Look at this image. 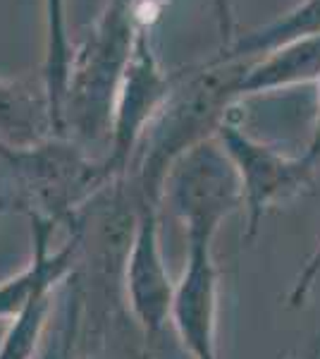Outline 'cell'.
I'll return each mask as SVG.
<instances>
[{
  "label": "cell",
  "instance_id": "277c9868",
  "mask_svg": "<svg viewBox=\"0 0 320 359\" xmlns=\"http://www.w3.org/2000/svg\"><path fill=\"white\" fill-rule=\"evenodd\" d=\"M167 204L184 225L187 242H215L220 228L242 208V182L218 135L189 149L162 184L160 206Z\"/></svg>",
  "mask_w": 320,
  "mask_h": 359
},
{
  "label": "cell",
  "instance_id": "8992f818",
  "mask_svg": "<svg viewBox=\"0 0 320 359\" xmlns=\"http://www.w3.org/2000/svg\"><path fill=\"white\" fill-rule=\"evenodd\" d=\"M218 139L237 168L242 182V208L246 213V240L256 237L267 208L294 199L311 187L313 168L304 156H287L282 149L260 142L242 125L227 118Z\"/></svg>",
  "mask_w": 320,
  "mask_h": 359
},
{
  "label": "cell",
  "instance_id": "4fadbf2b",
  "mask_svg": "<svg viewBox=\"0 0 320 359\" xmlns=\"http://www.w3.org/2000/svg\"><path fill=\"white\" fill-rule=\"evenodd\" d=\"M72 50L74 46L69 41L67 27V0H43V65L39 74L50 101L55 135H62V101H65Z\"/></svg>",
  "mask_w": 320,
  "mask_h": 359
},
{
  "label": "cell",
  "instance_id": "3957f363",
  "mask_svg": "<svg viewBox=\"0 0 320 359\" xmlns=\"http://www.w3.org/2000/svg\"><path fill=\"white\" fill-rule=\"evenodd\" d=\"M13 172L29 216L60 225L77 223L89 201L115 180L108 177L101 156L65 135H50L27 149H0Z\"/></svg>",
  "mask_w": 320,
  "mask_h": 359
},
{
  "label": "cell",
  "instance_id": "2e32d148",
  "mask_svg": "<svg viewBox=\"0 0 320 359\" xmlns=\"http://www.w3.org/2000/svg\"><path fill=\"white\" fill-rule=\"evenodd\" d=\"M232 0H213V13H215V25H218V36H220V50L227 48L235 41V13H232Z\"/></svg>",
  "mask_w": 320,
  "mask_h": 359
},
{
  "label": "cell",
  "instance_id": "e0dca14e",
  "mask_svg": "<svg viewBox=\"0 0 320 359\" xmlns=\"http://www.w3.org/2000/svg\"><path fill=\"white\" fill-rule=\"evenodd\" d=\"M170 0H137V20L139 27L144 29H153L155 22L160 20L162 10Z\"/></svg>",
  "mask_w": 320,
  "mask_h": 359
},
{
  "label": "cell",
  "instance_id": "9a60e30c",
  "mask_svg": "<svg viewBox=\"0 0 320 359\" xmlns=\"http://www.w3.org/2000/svg\"><path fill=\"white\" fill-rule=\"evenodd\" d=\"M318 278H320V240H318L316 249L311 252V257H308L304 262V266H301L299 276H296L292 290H289V294H287V306H292V309L304 306L308 294L313 292V285H316Z\"/></svg>",
  "mask_w": 320,
  "mask_h": 359
},
{
  "label": "cell",
  "instance_id": "ffe728a7",
  "mask_svg": "<svg viewBox=\"0 0 320 359\" xmlns=\"http://www.w3.org/2000/svg\"><path fill=\"white\" fill-rule=\"evenodd\" d=\"M132 359H151L148 355H137V357H132Z\"/></svg>",
  "mask_w": 320,
  "mask_h": 359
},
{
  "label": "cell",
  "instance_id": "6da1fadb",
  "mask_svg": "<svg viewBox=\"0 0 320 359\" xmlns=\"http://www.w3.org/2000/svg\"><path fill=\"white\" fill-rule=\"evenodd\" d=\"M244 60H223L215 55L206 65L187 69L151 123L127 172L134 194L141 204L160 208L162 184L170 168L189 149L218 135L230 118V108L239 101Z\"/></svg>",
  "mask_w": 320,
  "mask_h": 359
},
{
  "label": "cell",
  "instance_id": "7c38bea8",
  "mask_svg": "<svg viewBox=\"0 0 320 359\" xmlns=\"http://www.w3.org/2000/svg\"><path fill=\"white\" fill-rule=\"evenodd\" d=\"M320 36V0H299L292 10L251 32L235 36L227 48L218 53L223 60H253L280 46L304 41V39Z\"/></svg>",
  "mask_w": 320,
  "mask_h": 359
},
{
  "label": "cell",
  "instance_id": "52a82bcc",
  "mask_svg": "<svg viewBox=\"0 0 320 359\" xmlns=\"http://www.w3.org/2000/svg\"><path fill=\"white\" fill-rule=\"evenodd\" d=\"M158 206L141 204L137 199L132 235L122 259V285L127 304L146 338H155L170 323L174 287L160 247Z\"/></svg>",
  "mask_w": 320,
  "mask_h": 359
},
{
  "label": "cell",
  "instance_id": "ba28073f",
  "mask_svg": "<svg viewBox=\"0 0 320 359\" xmlns=\"http://www.w3.org/2000/svg\"><path fill=\"white\" fill-rule=\"evenodd\" d=\"M220 278L211 242H187V266L177 280L170 323L191 359L218 355Z\"/></svg>",
  "mask_w": 320,
  "mask_h": 359
},
{
  "label": "cell",
  "instance_id": "5b68a950",
  "mask_svg": "<svg viewBox=\"0 0 320 359\" xmlns=\"http://www.w3.org/2000/svg\"><path fill=\"white\" fill-rule=\"evenodd\" d=\"M179 74L182 72H167L160 65L151 29H141L118 86L106 154L101 156L110 180H120L130 172L139 144L174 91Z\"/></svg>",
  "mask_w": 320,
  "mask_h": 359
},
{
  "label": "cell",
  "instance_id": "7a4b0ae2",
  "mask_svg": "<svg viewBox=\"0 0 320 359\" xmlns=\"http://www.w3.org/2000/svg\"><path fill=\"white\" fill-rule=\"evenodd\" d=\"M141 29L137 0H108L89 34L74 46L62 101V135L81 147L108 144L118 86Z\"/></svg>",
  "mask_w": 320,
  "mask_h": 359
},
{
  "label": "cell",
  "instance_id": "ac0fdd59",
  "mask_svg": "<svg viewBox=\"0 0 320 359\" xmlns=\"http://www.w3.org/2000/svg\"><path fill=\"white\" fill-rule=\"evenodd\" d=\"M304 158L316 168L320 163V79H318V108H316V120H313V130H311V139H308L306 151L301 154Z\"/></svg>",
  "mask_w": 320,
  "mask_h": 359
},
{
  "label": "cell",
  "instance_id": "8fae6325",
  "mask_svg": "<svg viewBox=\"0 0 320 359\" xmlns=\"http://www.w3.org/2000/svg\"><path fill=\"white\" fill-rule=\"evenodd\" d=\"M320 79V36L287 43L270 53L253 57L242 69L239 98L318 84Z\"/></svg>",
  "mask_w": 320,
  "mask_h": 359
},
{
  "label": "cell",
  "instance_id": "9c48e42d",
  "mask_svg": "<svg viewBox=\"0 0 320 359\" xmlns=\"http://www.w3.org/2000/svg\"><path fill=\"white\" fill-rule=\"evenodd\" d=\"M32 218V259L20 273L0 283V318H15L29 304L46 294H55L57 287L77 271L81 259V223L69 225V237L53 249V237L60 223L50 218Z\"/></svg>",
  "mask_w": 320,
  "mask_h": 359
},
{
  "label": "cell",
  "instance_id": "d6986e66",
  "mask_svg": "<svg viewBox=\"0 0 320 359\" xmlns=\"http://www.w3.org/2000/svg\"><path fill=\"white\" fill-rule=\"evenodd\" d=\"M301 359H320V335L316 338V343H313L311 347H308V352Z\"/></svg>",
  "mask_w": 320,
  "mask_h": 359
},
{
  "label": "cell",
  "instance_id": "5bb4252c",
  "mask_svg": "<svg viewBox=\"0 0 320 359\" xmlns=\"http://www.w3.org/2000/svg\"><path fill=\"white\" fill-rule=\"evenodd\" d=\"M55 294H46L10 318V328L0 340V359H36L53 314Z\"/></svg>",
  "mask_w": 320,
  "mask_h": 359
},
{
  "label": "cell",
  "instance_id": "30bf717a",
  "mask_svg": "<svg viewBox=\"0 0 320 359\" xmlns=\"http://www.w3.org/2000/svg\"><path fill=\"white\" fill-rule=\"evenodd\" d=\"M55 135L43 79L0 77V149H27Z\"/></svg>",
  "mask_w": 320,
  "mask_h": 359
}]
</instances>
